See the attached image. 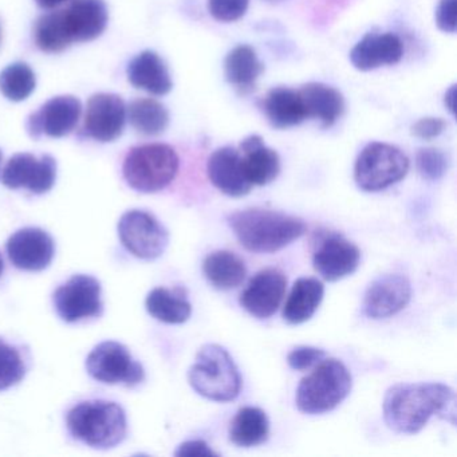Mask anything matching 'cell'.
<instances>
[{
  "label": "cell",
  "mask_w": 457,
  "mask_h": 457,
  "mask_svg": "<svg viewBox=\"0 0 457 457\" xmlns=\"http://www.w3.org/2000/svg\"><path fill=\"white\" fill-rule=\"evenodd\" d=\"M454 103H456V85H452L451 89L445 93V106L452 114H454Z\"/></svg>",
  "instance_id": "ab89813d"
},
{
  "label": "cell",
  "mask_w": 457,
  "mask_h": 457,
  "mask_svg": "<svg viewBox=\"0 0 457 457\" xmlns=\"http://www.w3.org/2000/svg\"><path fill=\"white\" fill-rule=\"evenodd\" d=\"M326 357L325 350L312 346H298L287 355V363L294 370H306Z\"/></svg>",
  "instance_id": "d590c367"
},
{
  "label": "cell",
  "mask_w": 457,
  "mask_h": 457,
  "mask_svg": "<svg viewBox=\"0 0 457 457\" xmlns=\"http://www.w3.org/2000/svg\"><path fill=\"white\" fill-rule=\"evenodd\" d=\"M127 112L130 124L141 135H160L170 124V113L167 108L152 98L133 101Z\"/></svg>",
  "instance_id": "f546056e"
},
{
  "label": "cell",
  "mask_w": 457,
  "mask_h": 457,
  "mask_svg": "<svg viewBox=\"0 0 457 457\" xmlns=\"http://www.w3.org/2000/svg\"><path fill=\"white\" fill-rule=\"evenodd\" d=\"M325 286L315 278H299L294 283L283 309V318L290 325H301L312 320L322 303Z\"/></svg>",
  "instance_id": "d4e9b609"
},
{
  "label": "cell",
  "mask_w": 457,
  "mask_h": 457,
  "mask_svg": "<svg viewBox=\"0 0 457 457\" xmlns=\"http://www.w3.org/2000/svg\"><path fill=\"white\" fill-rule=\"evenodd\" d=\"M306 111L307 119H317L322 128L333 127L344 114L345 101L341 93L328 85L310 82L298 90Z\"/></svg>",
  "instance_id": "603a6c76"
},
{
  "label": "cell",
  "mask_w": 457,
  "mask_h": 457,
  "mask_svg": "<svg viewBox=\"0 0 457 457\" xmlns=\"http://www.w3.org/2000/svg\"><path fill=\"white\" fill-rule=\"evenodd\" d=\"M403 55L400 37L393 33H369L353 47L349 60L357 71H370L381 66L395 65Z\"/></svg>",
  "instance_id": "ffe728a7"
},
{
  "label": "cell",
  "mask_w": 457,
  "mask_h": 457,
  "mask_svg": "<svg viewBox=\"0 0 457 457\" xmlns=\"http://www.w3.org/2000/svg\"><path fill=\"white\" fill-rule=\"evenodd\" d=\"M34 36H36L37 46L45 53L63 52L71 45L63 26L61 12L42 15L37 21Z\"/></svg>",
  "instance_id": "1f68e13d"
},
{
  "label": "cell",
  "mask_w": 457,
  "mask_h": 457,
  "mask_svg": "<svg viewBox=\"0 0 457 457\" xmlns=\"http://www.w3.org/2000/svg\"><path fill=\"white\" fill-rule=\"evenodd\" d=\"M145 306L152 317L170 325L187 322L192 314L191 303L179 288L175 291L154 288L146 296Z\"/></svg>",
  "instance_id": "f1b7e54d"
},
{
  "label": "cell",
  "mask_w": 457,
  "mask_h": 457,
  "mask_svg": "<svg viewBox=\"0 0 457 457\" xmlns=\"http://www.w3.org/2000/svg\"><path fill=\"white\" fill-rule=\"evenodd\" d=\"M457 0H440L436 9V25L446 34L456 33Z\"/></svg>",
  "instance_id": "8d00e7d4"
},
{
  "label": "cell",
  "mask_w": 457,
  "mask_h": 457,
  "mask_svg": "<svg viewBox=\"0 0 457 457\" xmlns=\"http://www.w3.org/2000/svg\"><path fill=\"white\" fill-rule=\"evenodd\" d=\"M176 456H219L204 440H189L181 444Z\"/></svg>",
  "instance_id": "f35d334b"
},
{
  "label": "cell",
  "mask_w": 457,
  "mask_h": 457,
  "mask_svg": "<svg viewBox=\"0 0 457 457\" xmlns=\"http://www.w3.org/2000/svg\"><path fill=\"white\" fill-rule=\"evenodd\" d=\"M53 237L41 228H22L7 242V253L17 269L23 271H42L54 258Z\"/></svg>",
  "instance_id": "e0dca14e"
},
{
  "label": "cell",
  "mask_w": 457,
  "mask_h": 457,
  "mask_svg": "<svg viewBox=\"0 0 457 457\" xmlns=\"http://www.w3.org/2000/svg\"><path fill=\"white\" fill-rule=\"evenodd\" d=\"M409 165L408 156L397 146L368 144L355 160V184L363 192L384 191L405 178Z\"/></svg>",
  "instance_id": "52a82bcc"
},
{
  "label": "cell",
  "mask_w": 457,
  "mask_h": 457,
  "mask_svg": "<svg viewBox=\"0 0 457 457\" xmlns=\"http://www.w3.org/2000/svg\"><path fill=\"white\" fill-rule=\"evenodd\" d=\"M127 106L120 96L98 93L90 97L85 116V135L100 143H112L124 132Z\"/></svg>",
  "instance_id": "4fadbf2b"
},
{
  "label": "cell",
  "mask_w": 457,
  "mask_h": 457,
  "mask_svg": "<svg viewBox=\"0 0 457 457\" xmlns=\"http://www.w3.org/2000/svg\"><path fill=\"white\" fill-rule=\"evenodd\" d=\"M128 79L137 89L154 96H165L172 90V79L164 61L151 50L138 54L128 66Z\"/></svg>",
  "instance_id": "7402d4cb"
},
{
  "label": "cell",
  "mask_w": 457,
  "mask_h": 457,
  "mask_svg": "<svg viewBox=\"0 0 457 457\" xmlns=\"http://www.w3.org/2000/svg\"><path fill=\"white\" fill-rule=\"evenodd\" d=\"M349 369L336 358L320 361L296 389V408L304 414H323L336 409L352 392Z\"/></svg>",
  "instance_id": "5b68a950"
},
{
  "label": "cell",
  "mask_w": 457,
  "mask_h": 457,
  "mask_svg": "<svg viewBox=\"0 0 457 457\" xmlns=\"http://www.w3.org/2000/svg\"><path fill=\"white\" fill-rule=\"evenodd\" d=\"M55 179L57 162L49 154L41 159L30 154H15L2 173V183L7 188H26L36 195L49 192L54 187Z\"/></svg>",
  "instance_id": "8fae6325"
},
{
  "label": "cell",
  "mask_w": 457,
  "mask_h": 457,
  "mask_svg": "<svg viewBox=\"0 0 457 457\" xmlns=\"http://www.w3.org/2000/svg\"><path fill=\"white\" fill-rule=\"evenodd\" d=\"M61 15L71 44L95 41L108 25V7L104 0H71Z\"/></svg>",
  "instance_id": "ac0fdd59"
},
{
  "label": "cell",
  "mask_w": 457,
  "mask_h": 457,
  "mask_svg": "<svg viewBox=\"0 0 457 457\" xmlns=\"http://www.w3.org/2000/svg\"><path fill=\"white\" fill-rule=\"evenodd\" d=\"M264 71L255 50L248 45H239L224 60V76L227 82L242 93L250 92Z\"/></svg>",
  "instance_id": "484cf974"
},
{
  "label": "cell",
  "mask_w": 457,
  "mask_h": 457,
  "mask_svg": "<svg viewBox=\"0 0 457 457\" xmlns=\"http://www.w3.org/2000/svg\"><path fill=\"white\" fill-rule=\"evenodd\" d=\"M250 0H208V12L219 22L239 21L247 12Z\"/></svg>",
  "instance_id": "e575fe53"
},
{
  "label": "cell",
  "mask_w": 457,
  "mask_h": 457,
  "mask_svg": "<svg viewBox=\"0 0 457 457\" xmlns=\"http://www.w3.org/2000/svg\"><path fill=\"white\" fill-rule=\"evenodd\" d=\"M264 114L275 129H288L302 124L307 119L298 90L290 87H274L263 100Z\"/></svg>",
  "instance_id": "cb8c5ba5"
},
{
  "label": "cell",
  "mask_w": 457,
  "mask_h": 457,
  "mask_svg": "<svg viewBox=\"0 0 457 457\" xmlns=\"http://www.w3.org/2000/svg\"><path fill=\"white\" fill-rule=\"evenodd\" d=\"M207 175L213 187L229 197L245 196L253 189L243 168L242 154L234 146H223L211 154Z\"/></svg>",
  "instance_id": "d6986e66"
},
{
  "label": "cell",
  "mask_w": 457,
  "mask_h": 457,
  "mask_svg": "<svg viewBox=\"0 0 457 457\" xmlns=\"http://www.w3.org/2000/svg\"><path fill=\"white\" fill-rule=\"evenodd\" d=\"M203 272L213 287L226 291L242 285L247 269L239 256L231 251L220 250L204 259Z\"/></svg>",
  "instance_id": "83f0119b"
},
{
  "label": "cell",
  "mask_w": 457,
  "mask_h": 457,
  "mask_svg": "<svg viewBox=\"0 0 457 457\" xmlns=\"http://www.w3.org/2000/svg\"><path fill=\"white\" fill-rule=\"evenodd\" d=\"M264 2H267V4H282V2H285V0H264Z\"/></svg>",
  "instance_id": "b9f144b4"
},
{
  "label": "cell",
  "mask_w": 457,
  "mask_h": 457,
  "mask_svg": "<svg viewBox=\"0 0 457 457\" xmlns=\"http://www.w3.org/2000/svg\"><path fill=\"white\" fill-rule=\"evenodd\" d=\"M286 288L287 278L285 272L278 269L262 270L243 291L240 304L253 317L267 320L279 309Z\"/></svg>",
  "instance_id": "9a60e30c"
},
{
  "label": "cell",
  "mask_w": 457,
  "mask_h": 457,
  "mask_svg": "<svg viewBox=\"0 0 457 457\" xmlns=\"http://www.w3.org/2000/svg\"><path fill=\"white\" fill-rule=\"evenodd\" d=\"M101 291L100 282L96 278L74 275L55 291V310L69 323L100 317L104 310Z\"/></svg>",
  "instance_id": "30bf717a"
},
{
  "label": "cell",
  "mask_w": 457,
  "mask_h": 457,
  "mask_svg": "<svg viewBox=\"0 0 457 457\" xmlns=\"http://www.w3.org/2000/svg\"><path fill=\"white\" fill-rule=\"evenodd\" d=\"M239 152L245 176L253 187L269 186L279 176V154L270 149L261 136H248L240 144Z\"/></svg>",
  "instance_id": "44dd1931"
},
{
  "label": "cell",
  "mask_w": 457,
  "mask_h": 457,
  "mask_svg": "<svg viewBox=\"0 0 457 457\" xmlns=\"http://www.w3.org/2000/svg\"><path fill=\"white\" fill-rule=\"evenodd\" d=\"M119 237L122 245L136 258L154 261L170 245L165 227L145 211L132 210L119 221Z\"/></svg>",
  "instance_id": "9c48e42d"
},
{
  "label": "cell",
  "mask_w": 457,
  "mask_h": 457,
  "mask_svg": "<svg viewBox=\"0 0 457 457\" xmlns=\"http://www.w3.org/2000/svg\"><path fill=\"white\" fill-rule=\"evenodd\" d=\"M4 259H2V256H0V277H2V272H4Z\"/></svg>",
  "instance_id": "7bdbcfd3"
},
{
  "label": "cell",
  "mask_w": 457,
  "mask_h": 457,
  "mask_svg": "<svg viewBox=\"0 0 457 457\" xmlns=\"http://www.w3.org/2000/svg\"><path fill=\"white\" fill-rule=\"evenodd\" d=\"M87 370L96 381L133 387L145 379L143 365L133 360L127 346L114 341L97 345L87 360Z\"/></svg>",
  "instance_id": "ba28073f"
},
{
  "label": "cell",
  "mask_w": 457,
  "mask_h": 457,
  "mask_svg": "<svg viewBox=\"0 0 457 457\" xmlns=\"http://www.w3.org/2000/svg\"><path fill=\"white\" fill-rule=\"evenodd\" d=\"M188 381L197 395L216 403H229L242 390V376L234 358L220 345L200 347L188 371Z\"/></svg>",
  "instance_id": "277c9868"
},
{
  "label": "cell",
  "mask_w": 457,
  "mask_h": 457,
  "mask_svg": "<svg viewBox=\"0 0 457 457\" xmlns=\"http://www.w3.org/2000/svg\"><path fill=\"white\" fill-rule=\"evenodd\" d=\"M360 261V248L338 234L323 237L312 255L315 271L328 282L349 277L357 271Z\"/></svg>",
  "instance_id": "2e32d148"
},
{
  "label": "cell",
  "mask_w": 457,
  "mask_h": 457,
  "mask_svg": "<svg viewBox=\"0 0 457 457\" xmlns=\"http://www.w3.org/2000/svg\"><path fill=\"white\" fill-rule=\"evenodd\" d=\"M68 428L76 440L96 449H111L127 436L124 409L109 401H89L74 406L68 413Z\"/></svg>",
  "instance_id": "3957f363"
},
{
  "label": "cell",
  "mask_w": 457,
  "mask_h": 457,
  "mask_svg": "<svg viewBox=\"0 0 457 457\" xmlns=\"http://www.w3.org/2000/svg\"><path fill=\"white\" fill-rule=\"evenodd\" d=\"M446 124L443 119H436V117H425L414 122L411 127V135L414 137L421 138V140H433L438 137L445 129Z\"/></svg>",
  "instance_id": "74e56055"
},
{
  "label": "cell",
  "mask_w": 457,
  "mask_h": 457,
  "mask_svg": "<svg viewBox=\"0 0 457 457\" xmlns=\"http://www.w3.org/2000/svg\"><path fill=\"white\" fill-rule=\"evenodd\" d=\"M36 85L33 69L23 62L12 63L0 73V92L12 103L28 100L36 90Z\"/></svg>",
  "instance_id": "4dcf8cb0"
},
{
  "label": "cell",
  "mask_w": 457,
  "mask_h": 457,
  "mask_svg": "<svg viewBox=\"0 0 457 457\" xmlns=\"http://www.w3.org/2000/svg\"><path fill=\"white\" fill-rule=\"evenodd\" d=\"M411 298V285L400 274H386L374 279L363 296L362 309L371 320L393 317L408 306Z\"/></svg>",
  "instance_id": "7c38bea8"
},
{
  "label": "cell",
  "mask_w": 457,
  "mask_h": 457,
  "mask_svg": "<svg viewBox=\"0 0 457 457\" xmlns=\"http://www.w3.org/2000/svg\"><path fill=\"white\" fill-rule=\"evenodd\" d=\"M2 160H4V154H2V151H0V165H2Z\"/></svg>",
  "instance_id": "ee69618b"
},
{
  "label": "cell",
  "mask_w": 457,
  "mask_h": 457,
  "mask_svg": "<svg viewBox=\"0 0 457 457\" xmlns=\"http://www.w3.org/2000/svg\"><path fill=\"white\" fill-rule=\"evenodd\" d=\"M382 413L387 428L403 435L419 433L432 416L456 425V393L441 382L395 384L385 393Z\"/></svg>",
  "instance_id": "6da1fadb"
},
{
  "label": "cell",
  "mask_w": 457,
  "mask_h": 457,
  "mask_svg": "<svg viewBox=\"0 0 457 457\" xmlns=\"http://www.w3.org/2000/svg\"><path fill=\"white\" fill-rule=\"evenodd\" d=\"M270 421L266 411L255 406H245L235 414L229 425V440L242 448H253L266 443Z\"/></svg>",
  "instance_id": "4316f807"
},
{
  "label": "cell",
  "mask_w": 457,
  "mask_h": 457,
  "mask_svg": "<svg viewBox=\"0 0 457 457\" xmlns=\"http://www.w3.org/2000/svg\"><path fill=\"white\" fill-rule=\"evenodd\" d=\"M179 156L167 144H146L130 149L125 157V181L141 194H154L167 188L179 170Z\"/></svg>",
  "instance_id": "8992f818"
},
{
  "label": "cell",
  "mask_w": 457,
  "mask_h": 457,
  "mask_svg": "<svg viewBox=\"0 0 457 457\" xmlns=\"http://www.w3.org/2000/svg\"><path fill=\"white\" fill-rule=\"evenodd\" d=\"M26 368L15 347L0 339V390H6L22 381Z\"/></svg>",
  "instance_id": "d6a6232c"
},
{
  "label": "cell",
  "mask_w": 457,
  "mask_h": 457,
  "mask_svg": "<svg viewBox=\"0 0 457 457\" xmlns=\"http://www.w3.org/2000/svg\"><path fill=\"white\" fill-rule=\"evenodd\" d=\"M228 224L240 245L256 253H277L306 232L302 219L264 208H248L231 213Z\"/></svg>",
  "instance_id": "7a4b0ae2"
},
{
  "label": "cell",
  "mask_w": 457,
  "mask_h": 457,
  "mask_svg": "<svg viewBox=\"0 0 457 457\" xmlns=\"http://www.w3.org/2000/svg\"><path fill=\"white\" fill-rule=\"evenodd\" d=\"M82 105L73 96H60L47 101L38 112L29 117L28 130L31 137L42 135L61 138L73 132L79 124Z\"/></svg>",
  "instance_id": "5bb4252c"
},
{
  "label": "cell",
  "mask_w": 457,
  "mask_h": 457,
  "mask_svg": "<svg viewBox=\"0 0 457 457\" xmlns=\"http://www.w3.org/2000/svg\"><path fill=\"white\" fill-rule=\"evenodd\" d=\"M37 4L42 9H55L60 4H65L66 0H36Z\"/></svg>",
  "instance_id": "60d3db41"
},
{
  "label": "cell",
  "mask_w": 457,
  "mask_h": 457,
  "mask_svg": "<svg viewBox=\"0 0 457 457\" xmlns=\"http://www.w3.org/2000/svg\"><path fill=\"white\" fill-rule=\"evenodd\" d=\"M416 167L421 178L429 181L440 180L448 170V159L438 149L422 148L417 152Z\"/></svg>",
  "instance_id": "836d02e7"
}]
</instances>
